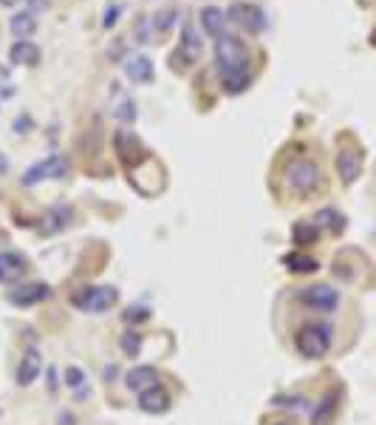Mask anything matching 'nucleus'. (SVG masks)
<instances>
[{"label":"nucleus","mask_w":376,"mask_h":425,"mask_svg":"<svg viewBox=\"0 0 376 425\" xmlns=\"http://www.w3.org/2000/svg\"><path fill=\"white\" fill-rule=\"evenodd\" d=\"M6 171H9V159H6V156H3V154H0V176H3V173H6Z\"/></svg>","instance_id":"72a5a7b5"},{"label":"nucleus","mask_w":376,"mask_h":425,"mask_svg":"<svg viewBox=\"0 0 376 425\" xmlns=\"http://www.w3.org/2000/svg\"><path fill=\"white\" fill-rule=\"evenodd\" d=\"M133 40L139 45H148V43H156V26H153V14H139L133 20Z\"/></svg>","instance_id":"4be33fe9"},{"label":"nucleus","mask_w":376,"mask_h":425,"mask_svg":"<svg viewBox=\"0 0 376 425\" xmlns=\"http://www.w3.org/2000/svg\"><path fill=\"white\" fill-rule=\"evenodd\" d=\"M82 380H85V375H82L77 366H68V369H65V383H68L71 389H79Z\"/></svg>","instance_id":"c756f323"},{"label":"nucleus","mask_w":376,"mask_h":425,"mask_svg":"<svg viewBox=\"0 0 376 425\" xmlns=\"http://www.w3.org/2000/svg\"><path fill=\"white\" fill-rule=\"evenodd\" d=\"M176 9L170 6V9H165V11H159V14H153V26H156V34L159 31H170V26L176 23Z\"/></svg>","instance_id":"a878e982"},{"label":"nucleus","mask_w":376,"mask_h":425,"mask_svg":"<svg viewBox=\"0 0 376 425\" xmlns=\"http://www.w3.org/2000/svg\"><path fill=\"white\" fill-rule=\"evenodd\" d=\"M40 57H43L40 45L31 43V40H14L11 48H9V63L11 65H28V68H34L40 63Z\"/></svg>","instance_id":"ddd939ff"},{"label":"nucleus","mask_w":376,"mask_h":425,"mask_svg":"<svg viewBox=\"0 0 376 425\" xmlns=\"http://www.w3.org/2000/svg\"><path fill=\"white\" fill-rule=\"evenodd\" d=\"M337 411H340V392L331 389V392H326L323 400L314 406V411H311V425H328L337 417Z\"/></svg>","instance_id":"f3484780"},{"label":"nucleus","mask_w":376,"mask_h":425,"mask_svg":"<svg viewBox=\"0 0 376 425\" xmlns=\"http://www.w3.org/2000/svg\"><path fill=\"white\" fill-rule=\"evenodd\" d=\"M314 221L323 224V227H328L331 232H343V230H345V215L340 210H334V208H323V210L317 212Z\"/></svg>","instance_id":"b1692460"},{"label":"nucleus","mask_w":376,"mask_h":425,"mask_svg":"<svg viewBox=\"0 0 376 425\" xmlns=\"http://www.w3.org/2000/svg\"><path fill=\"white\" fill-rule=\"evenodd\" d=\"M51 298V286L48 284H26V286H17L9 292V301L14 306H34L40 301Z\"/></svg>","instance_id":"9b49d317"},{"label":"nucleus","mask_w":376,"mask_h":425,"mask_svg":"<svg viewBox=\"0 0 376 425\" xmlns=\"http://www.w3.org/2000/svg\"><path fill=\"white\" fill-rule=\"evenodd\" d=\"M17 3H20V0H0V6H9V9H11V6H17Z\"/></svg>","instance_id":"f704fd0d"},{"label":"nucleus","mask_w":376,"mask_h":425,"mask_svg":"<svg viewBox=\"0 0 376 425\" xmlns=\"http://www.w3.org/2000/svg\"><path fill=\"white\" fill-rule=\"evenodd\" d=\"M116 301H119V292L114 286H82L71 295V303L88 315H102L111 306H116Z\"/></svg>","instance_id":"20e7f679"},{"label":"nucleus","mask_w":376,"mask_h":425,"mask_svg":"<svg viewBox=\"0 0 376 425\" xmlns=\"http://www.w3.org/2000/svg\"><path fill=\"white\" fill-rule=\"evenodd\" d=\"M303 397H275V406L280 409H303Z\"/></svg>","instance_id":"7c9ffc66"},{"label":"nucleus","mask_w":376,"mask_h":425,"mask_svg":"<svg viewBox=\"0 0 376 425\" xmlns=\"http://www.w3.org/2000/svg\"><path fill=\"white\" fill-rule=\"evenodd\" d=\"M360 173H363V154L357 148H340L337 151V176H340V182L348 188L360 179Z\"/></svg>","instance_id":"1a4fd4ad"},{"label":"nucleus","mask_w":376,"mask_h":425,"mask_svg":"<svg viewBox=\"0 0 376 425\" xmlns=\"http://www.w3.org/2000/svg\"><path fill=\"white\" fill-rule=\"evenodd\" d=\"M300 303H306L309 309H317V312H334L337 303H340V292L328 284H314V286H306L300 289Z\"/></svg>","instance_id":"0eeeda50"},{"label":"nucleus","mask_w":376,"mask_h":425,"mask_svg":"<svg viewBox=\"0 0 376 425\" xmlns=\"http://www.w3.org/2000/svg\"><path fill=\"white\" fill-rule=\"evenodd\" d=\"M145 318H148V309H142V306H136V309L131 306V309L125 312V321H128V323H133V321H145Z\"/></svg>","instance_id":"2f4dec72"},{"label":"nucleus","mask_w":376,"mask_h":425,"mask_svg":"<svg viewBox=\"0 0 376 425\" xmlns=\"http://www.w3.org/2000/svg\"><path fill=\"white\" fill-rule=\"evenodd\" d=\"M286 185L292 193L297 196H311L314 190L323 188V171L317 162L311 159H294L289 168H286Z\"/></svg>","instance_id":"7ed1b4c3"},{"label":"nucleus","mask_w":376,"mask_h":425,"mask_svg":"<svg viewBox=\"0 0 376 425\" xmlns=\"http://www.w3.org/2000/svg\"><path fill=\"white\" fill-rule=\"evenodd\" d=\"M292 238H294V244H300V247L317 244V238H320V224H317V221H297V224L292 227Z\"/></svg>","instance_id":"5701e85b"},{"label":"nucleus","mask_w":376,"mask_h":425,"mask_svg":"<svg viewBox=\"0 0 376 425\" xmlns=\"http://www.w3.org/2000/svg\"><path fill=\"white\" fill-rule=\"evenodd\" d=\"M226 20L246 28L249 34H260L266 31V11L258 6V3H246V0H235L229 9H226Z\"/></svg>","instance_id":"423d86ee"},{"label":"nucleus","mask_w":376,"mask_h":425,"mask_svg":"<svg viewBox=\"0 0 376 425\" xmlns=\"http://www.w3.org/2000/svg\"><path fill=\"white\" fill-rule=\"evenodd\" d=\"M68 171H71V162H68L65 156L54 154V156L43 159V162L31 165V168L20 176V185H23V188H34V185L48 182V179H65V176H68Z\"/></svg>","instance_id":"39448f33"},{"label":"nucleus","mask_w":376,"mask_h":425,"mask_svg":"<svg viewBox=\"0 0 376 425\" xmlns=\"http://www.w3.org/2000/svg\"><path fill=\"white\" fill-rule=\"evenodd\" d=\"M26 11H31V14H43V11H48V0H26Z\"/></svg>","instance_id":"473e14b6"},{"label":"nucleus","mask_w":376,"mask_h":425,"mask_svg":"<svg viewBox=\"0 0 376 425\" xmlns=\"http://www.w3.org/2000/svg\"><path fill=\"white\" fill-rule=\"evenodd\" d=\"M249 82H252V77H249V74H232V77H221V88H223L226 94H243V91L249 88Z\"/></svg>","instance_id":"393cba45"},{"label":"nucleus","mask_w":376,"mask_h":425,"mask_svg":"<svg viewBox=\"0 0 376 425\" xmlns=\"http://www.w3.org/2000/svg\"><path fill=\"white\" fill-rule=\"evenodd\" d=\"M119 11H122V6H119V3H111V6L105 9V17H102V28H111V26H116V20H119Z\"/></svg>","instance_id":"cd10ccee"},{"label":"nucleus","mask_w":376,"mask_h":425,"mask_svg":"<svg viewBox=\"0 0 376 425\" xmlns=\"http://www.w3.org/2000/svg\"><path fill=\"white\" fill-rule=\"evenodd\" d=\"M26 269H28V261H26V255H20V252H0V284H14V281H20L23 275H26Z\"/></svg>","instance_id":"f8f14e48"},{"label":"nucleus","mask_w":376,"mask_h":425,"mask_svg":"<svg viewBox=\"0 0 376 425\" xmlns=\"http://www.w3.org/2000/svg\"><path fill=\"white\" fill-rule=\"evenodd\" d=\"M215 68L221 77L249 74V45L238 34H221L215 40Z\"/></svg>","instance_id":"f257e3e1"},{"label":"nucleus","mask_w":376,"mask_h":425,"mask_svg":"<svg viewBox=\"0 0 376 425\" xmlns=\"http://www.w3.org/2000/svg\"><path fill=\"white\" fill-rule=\"evenodd\" d=\"M114 114H116L119 119H125V122H133V119H136V105H133L131 99H125V102H122V105H119Z\"/></svg>","instance_id":"c85d7f7f"},{"label":"nucleus","mask_w":376,"mask_h":425,"mask_svg":"<svg viewBox=\"0 0 376 425\" xmlns=\"http://www.w3.org/2000/svg\"><path fill=\"white\" fill-rule=\"evenodd\" d=\"M122 349H125V355H139V349H142V335H136V332H131V335H125L122 338Z\"/></svg>","instance_id":"bb28decb"},{"label":"nucleus","mask_w":376,"mask_h":425,"mask_svg":"<svg viewBox=\"0 0 376 425\" xmlns=\"http://www.w3.org/2000/svg\"><path fill=\"white\" fill-rule=\"evenodd\" d=\"M9 31H11L17 40H28V37L37 31V17H34L31 11H17V14H11V20H9Z\"/></svg>","instance_id":"6ab92c4d"},{"label":"nucleus","mask_w":376,"mask_h":425,"mask_svg":"<svg viewBox=\"0 0 376 425\" xmlns=\"http://www.w3.org/2000/svg\"><path fill=\"white\" fill-rule=\"evenodd\" d=\"M272 425H286V423H272Z\"/></svg>","instance_id":"e433bc0d"},{"label":"nucleus","mask_w":376,"mask_h":425,"mask_svg":"<svg viewBox=\"0 0 376 425\" xmlns=\"http://www.w3.org/2000/svg\"><path fill=\"white\" fill-rule=\"evenodd\" d=\"M122 68H125V77H128L133 85H148V82H153V77H156L153 60H150L148 54H133V57H128V60L122 63Z\"/></svg>","instance_id":"9d476101"},{"label":"nucleus","mask_w":376,"mask_h":425,"mask_svg":"<svg viewBox=\"0 0 376 425\" xmlns=\"http://www.w3.org/2000/svg\"><path fill=\"white\" fill-rule=\"evenodd\" d=\"M201 48H204V43H201V34L195 31V26H192V23H184V26H182V37H179V51L173 54L176 65H179V60L184 63V68H187V65H192V63H198V57H201Z\"/></svg>","instance_id":"6e6552de"},{"label":"nucleus","mask_w":376,"mask_h":425,"mask_svg":"<svg viewBox=\"0 0 376 425\" xmlns=\"http://www.w3.org/2000/svg\"><path fill=\"white\" fill-rule=\"evenodd\" d=\"M156 380H159V372L153 366H136V369L128 372V389H133L139 394L148 392V389H153V386H159Z\"/></svg>","instance_id":"a211bd4d"},{"label":"nucleus","mask_w":376,"mask_h":425,"mask_svg":"<svg viewBox=\"0 0 376 425\" xmlns=\"http://www.w3.org/2000/svg\"><path fill=\"white\" fill-rule=\"evenodd\" d=\"M114 142H116V154H119L125 162H131V159H133V168H136V151H139V154H145V151H142V145H139V139H136L131 131H119V134L114 136Z\"/></svg>","instance_id":"412c9836"},{"label":"nucleus","mask_w":376,"mask_h":425,"mask_svg":"<svg viewBox=\"0 0 376 425\" xmlns=\"http://www.w3.org/2000/svg\"><path fill=\"white\" fill-rule=\"evenodd\" d=\"M139 409L145 414H165V411H170V394H167V389L153 386V389L142 392L139 394Z\"/></svg>","instance_id":"4468645a"},{"label":"nucleus","mask_w":376,"mask_h":425,"mask_svg":"<svg viewBox=\"0 0 376 425\" xmlns=\"http://www.w3.org/2000/svg\"><path fill=\"white\" fill-rule=\"evenodd\" d=\"M0 80H9V71H6V68H0Z\"/></svg>","instance_id":"c9c22d12"},{"label":"nucleus","mask_w":376,"mask_h":425,"mask_svg":"<svg viewBox=\"0 0 376 425\" xmlns=\"http://www.w3.org/2000/svg\"><path fill=\"white\" fill-rule=\"evenodd\" d=\"M43 372V357L37 349H26V355L20 357V366H17V383L20 386H31Z\"/></svg>","instance_id":"dca6fc26"},{"label":"nucleus","mask_w":376,"mask_h":425,"mask_svg":"<svg viewBox=\"0 0 376 425\" xmlns=\"http://www.w3.org/2000/svg\"><path fill=\"white\" fill-rule=\"evenodd\" d=\"M283 264H286L289 272H297V275H311V272L320 269L317 258H311L306 252H289V255H283Z\"/></svg>","instance_id":"aec40b11"},{"label":"nucleus","mask_w":376,"mask_h":425,"mask_svg":"<svg viewBox=\"0 0 376 425\" xmlns=\"http://www.w3.org/2000/svg\"><path fill=\"white\" fill-rule=\"evenodd\" d=\"M198 20H201V28L209 34V37H221V34H226L223 28H226V11L223 9H218V6H204L201 11H198Z\"/></svg>","instance_id":"2eb2a0df"},{"label":"nucleus","mask_w":376,"mask_h":425,"mask_svg":"<svg viewBox=\"0 0 376 425\" xmlns=\"http://www.w3.org/2000/svg\"><path fill=\"white\" fill-rule=\"evenodd\" d=\"M334 343V329L328 323H306L294 335V346L306 360H320L331 352Z\"/></svg>","instance_id":"f03ea898"}]
</instances>
